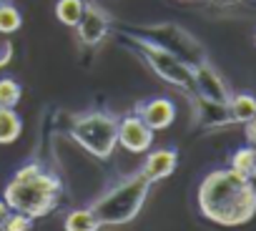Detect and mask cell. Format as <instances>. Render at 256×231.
<instances>
[{"label":"cell","instance_id":"22","mask_svg":"<svg viewBox=\"0 0 256 231\" xmlns=\"http://www.w3.org/2000/svg\"><path fill=\"white\" fill-rule=\"evenodd\" d=\"M13 211H10V206L3 201V198H0V228H3L6 226V221H8V216H10Z\"/></svg>","mask_w":256,"mask_h":231},{"label":"cell","instance_id":"8","mask_svg":"<svg viewBox=\"0 0 256 231\" xmlns=\"http://www.w3.org/2000/svg\"><path fill=\"white\" fill-rule=\"evenodd\" d=\"M156 131H151L136 113H126L118 118V146L128 154H148Z\"/></svg>","mask_w":256,"mask_h":231},{"label":"cell","instance_id":"11","mask_svg":"<svg viewBox=\"0 0 256 231\" xmlns=\"http://www.w3.org/2000/svg\"><path fill=\"white\" fill-rule=\"evenodd\" d=\"M178 166V151L176 148H154L146 154L144 166L138 168L151 184H158L164 178H168Z\"/></svg>","mask_w":256,"mask_h":231},{"label":"cell","instance_id":"20","mask_svg":"<svg viewBox=\"0 0 256 231\" xmlns=\"http://www.w3.org/2000/svg\"><path fill=\"white\" fill-rule=\"evenodd\" d=\"M13 53H16V48L10 40H0V68H6L13 60Z\"/></svg>","mask_w":256,"mask_h":231},{"label":"cell","instance_id":"7","mask_svg":"<svg viewBox=\"0 0 256 231\" xmlns=\"http://www.w3.org/2000/svg\"><path fill=\"white\" fill-rule=\"evenodd\" d=\"M110 30H113L110 13L100 3H96V0H86V10H83V16L76 26L78 40L88 48H96L110 36Z\"/></svg>","mask_w":256,"mask_h":231},{"label":"cell","instance_id":"10","mask_svg":"<svg viewBox=\"0 0 256 231\" xmlns=\"http://www.w3.org/2000/svg\"><path fill=\"white\" fill-rule=\"evenodd\" d=\"M194 80H196V93H198V98L211 100V103H218V106H226V103H228L231 90H228L226 80L221 78V73H218L208 60L194 68Z\"/></svg>","mask_w":256,"mask_h":231},{"label":"cell","instance_id":"16","mask_svg":"<svg viewBox=\"0 0 256 231\" xmlns=\"http://www.w3.org/2000/svg\"><path fill=\"white\" fill-rule=\"evenodd\" d=\"M83 10H86V0H56V18L68 28L78 26Z\"/></svg>","mask_w":256,"mask_h":231},{"label":"cell","instance_id":"9","mask_svg":"<svg viewBox=\"0 0 256 231\" xmlns=\"http://www.w3.org/2000/svg\"><path fill=\"white\" fill-rule=\"evenodd\" d=\"M134 113L138 118L151 128V131H166L168 126H174L176 121V103L171 98H164V96H156V98H148V100H141Z\"/></svg>","mask_w":256,"mask_h":231},{"label":"cell","instance_id":"6","mask_svg":"<svg viewBox=\"0 0 256 231\" xmlns=\"http://www.w3.org/2000/svg\"><path fill=\"white\" fill-rule=\"evenodd\" d=\"M131 36L141 38V40H148L168 53H174L176 58H181L184 63L188 66H201L208 60L204 46L188 33L184 30L181 26H174V23H164V26H146V28H136L131 30Z\"/></svg>","mask_w":256,"mask_h":231},{"label":"cell","instance_id":"1","mask_svg":"<svg viewBox=\"0 0 256 231\" xmlns=\"http://www.w3.org/2000/svg\"><path fill=\"white\" fill-rule=\"evenodd\" d=\"M198 211L218 226H244L256 216V186L231 168H216L198 184Z\"/></svg>","mask_w":256,"mask_h":231},{"label":"cell","instance_id":"19","mask_svg":"<svg viewBox=\"0 0 256 231\" xmlns=\"http://www.w3.org/2000/svg\"><path fill=\"white\" fill-rule=\"evenodd\" d=\"M3 228H8V231H30L33 228V218L30 216H26V214H10L8 216V221H6V226Z\"/></svg>","mask_w":256,"mask_h":231},{"label":"cell","instance_id":"2","mask_svg":"<svg viewBox=\"0 0 256 231\" xmlns=\"http://www.w3.org/2000/svg\"><path fill=\"white\" fill-rule=\"evenodd\" d=\"M63 196V181L43 164L30 161L20 166L3 188V201L16 214H26L33 221L53 214Z\"/></svg>","mask_w":256,"mask_h":231},{"label":"cell","instance_id":"14","mask_svg":"<svg viewBox=\"0 0 256 231\" xmlns=\"http://www.w3.org/2000/svg\"><path fill=\"white\" fill-rule=\"evenodd\" d=\"M231 171H236L238 176L254 181L256 178V146H241L231 154Z\"/></svg>","mask_w":256,"mask_h":231},{"label":"cell","instance_id":"24","mask_svg":"<svg viewBox=\"0 0 256 231\" xmlns=\"http://www.w3.org/2000/svg\"><path fill=\"white\" fill-rule=\"evenodd\" d=\"M0 231H8V228H0Z\"/></svg>","mask_w":256,"mask_h":231},{"label":"cell","instance_id":"17","mask_svg":"<svg viewBox=\"0 0 256 231\" xmlns=\"http://www.w3.org/2000/svg\"><path fill=\"white\" fill-rule=\"evenodd\" d=\"M20 26H23V13L10 0L6 6H0V36H13L20 30Z\"/></svg>","mask_w":256,"mask_h":231},{"label":"cell","instance_id":"21","mask_svg":"<svg viewBox=\"0 0 256 231\" xmlns=\"http://www.w3.org/2000/svg\"><path fill=\"white\" fill-rule=\"evenodd\" d=\"M246 128H244V134H246V141H248V146H256V116L248 121V124H244Z\"/></svg>","mask_w":256,"mask_h":231},{"label":"cell","instance_id":"3","mask_svg":"<svg viewBox=\"0 0 256 231\" xmlns=\"http://www.w3.org/2000/svg\"><path fill=\"white\" fill-rule=\"evenodd\" d=\"M151 186L154 184L141 171H136L131 176L116 181L110 188H106L96 201H90L88 208L93 211L100 226H126L146 206Z\"/></svg>","mask_w":256,"mask_h":231},{"label":"cell","instance_id":"5","mask_svg":"<svg viewBox=\"0 0 256 231\" xmlns=\"http://www.w3.org/2000/svg\"><path fill=\"white\" fill-rule=\"evenodd\" d=\"M126 46L131 48L161 80H166L168 86H174V88L188 93L194 100L198 98V93H196V80H194V66L184 63V60L176 58L174 53H168V50H164V48H158V46H154V43H148V40H141V38H136V36L126 38Z\"/></svg>","mask_w":256,"mask_h":231},{"label":"cell","instance_id":"18","mask_svg":"<svg viewBox=\"0 0 256 231\" xmlns=\"http://www.w3.org/2000/svg\"><path fill=\"white\" fill-rule=\"evenodd\" d=\"M23 98V86L6 76V78H0V108H16Z\"/></svg>","mask_w":256,"mask_h":231},{"label":"cell","instance_id":"15","mask_svg":"<svg viewBox=\"0 0 256 231\" xmlns=\"http://www.w3.org/2000/svg\"><path fill=\"white\" fill-rule=\"evenodd\" d=\"M63 228L66 231H100L103 226L98 224V218L93 216V211L86 206V208L68 211L66 218H63Z\"/></svg>","mask_w":256,"mask_h":231},{"label":"cell","instance_id":"13","mask_svg":"<svg viewBox=\"0 0 256 231\" xmlns=\"http://www.w3.org/2000/svg\"><path fill=\"white\" fill-rule=\"evenodd\" d=\"M23 134V118L16 108H0V146L16 144Z\"/></svg>","mask_w":256,"mask_h":231},{"label":"cell","instance_id":"12","mask_svg":"<svg viewBox=\"0 0 256 231\" xmlns=\"http://www.w3.org/2000/svg\"><path fill=\"white\" fill-rule=\"evenodd\" d=\"M228 110V118L234 124H248L254 116H256V96L251 93H234L226 103Z\"/></svg>","mask_w":256,"mask_h":231},{"label":"cell","instance_id":"4","mask_svg":"<svg viewBox=\"0 0 256 231\" xmlns=\"http://www.w3.org/2000/svg\"><path fill=\"white\" fill-rule=\"evenodd\" d=\"M70 138L93 158L108 161L118 146V116L106 108L86 110L73 118Z\"/></svg>","mask_w":256,"mask_h":231},{"label":"cell","instance_id":"23","mask_svg":"<svg viewBox=\"0 0 256 231\" xmlns=\"http://www.w3.org/2000/svg\"><path fill=\"white\" fill-rule=\"evenodd\" d=\"M6 3H8V0H0V6H6Z\"/></svg>","mask_w":256,"mask_h":231},{"label":"cell","instance_id":"25","mask_svg":"<svg viewBox=\"0 0 256 231\" xmlns=\"http://www.w3.org/2000/svg\"><path fill=\"white\" fill-rule=\"evenodd\" d=\"M254 43H256V36H254Z\"/></svg>","mask_w":256,"mask_h":231}]
</instances>
